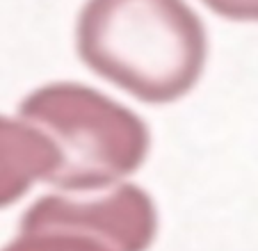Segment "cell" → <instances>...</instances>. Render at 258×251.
<instances>
[{
  "mask_svg": "<svg viewBox=\"0 0 258 251\" xmlns=\"http://www.w3.org/2000/svg\"><path fill=\"white\" fill-rule=\"evenodd\" d=\"M53 224L101 237L117 251H149L158 237V208L135 183L44 194L21 217V226Z\"/></svg>",
  "mask_w": 258,
  "mask_h": 251,
  "instance_id": "obj_3",
  "label": "cell"
},
{
  "mask_svg": "<svg viewBox=\"0 0 258 251\" xmlns=\"http://www.w3.org/2000/svg\"><path fill=\"white\" fill-rule=\"evenodd\" d=\"M59 155L53 140L23 116L0 114V210L14 206L37 183H48Z\"/></svg>",
  "mask_w": 258,
  "mask_h": 251,
  "instance_id": "obj_4",
  "label": "cell"
},
{
  "mask_svg": "<svg viewBox=\"0 0 258 251\" xmlns=\"http://www.w3.org/2000/svg\"><path fill=\"white\" fill-rule=\"evenodd\" d=\"M19 116L53 140L57 169L48 185L62 192L121 183L149 158L151 133L137 112L83 82H48L19 103Z\"/></svg>",
  "mask_w": 258,
  "mask_h": 251,
  "instance_id": "obj_2",
  "label": "cell"
},
{
  "mask_svg": "<svg viewBox=\"0 0 258 251\" xmlns=\"http://www.w3.org/2000/svg\"><path fill=\"white\" fill-rule=\"evenodd\" d=\"M0 251H117L101 237L53 224L19 226V235Z\"/></svg>",
  "mask_w": 258,
  "mask_h": 251,
  "instance_id": "obj_5",
  "label": "cell"
},
{
  "mask_svg": "<svg viewBox=\"0 0 258 251\" xmlns=\"http://www.w3.org/2000/svg\"><path fill=\"white\" fill-rule=\"evenodd\" d=\"M78 57L92 73L149 105L185 98L208 62V32L185 0H85Z\"/></svg>",
  "mask_w": 258,
  "mask_h": 251,
  "instance_id": "obj_1",
  "label": "cell"
},
{
  "mask_svg": "<svg viewBox=\"0 0 258 251\" xmlns=\"http://www.w3.org/2000/svg\"><path fill=\"white\" fill-rule=\"evenodd\" d=\"M213 14L240 23H258V0H201Z\"/></svg>",
  "mask_w": 258,
  "mask_h": 251,
  "instance_id": "obj_6",
  "label": "cell"
}]
</instances>
